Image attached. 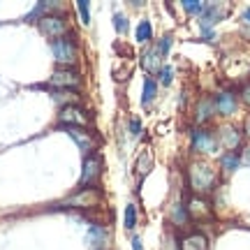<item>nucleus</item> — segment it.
<instances>
[{
	"instance_id": "20",
	"label": "nucleus",
	"mask_w": 250,
	"mask_h": 250,
	"mask_svg": "<svg viewBox=\"0 0 250 250\" xmlns=\"http://www.w3.org/2000/svg\"><path fill=\"white\" fill-rule=\"evenodd\" d=\"M151 37H153V26L148 19H144V21H139V26H137V42L146 44Z\"/></svg>"
},
{
	"instance_id": "5",
	"label": "nucleus",
	"mask_w": 250,
	"mask_h": 250,
	"mask_svg": "<svg viewBox=\"0 0 250 250\" xmlns=\"http://www.w3.org/2000/svg\"><path fill=\"white\" fill-rule=\"evenodd\" d=\"M102 174V158L98 153H90L83 160V171H81V186H93Z\"/></svg>"
},
{
	"instance_id": "16",
	"label": "nucleus",
	"mask_w": 250,
	"mask_h": 250,
	"mask_svg": "<svg viewBox=\"0 0 250 250\" xmlns=\"http://www.w3.org/2000/svg\"><path fill=\"white\" fill-rule=\"evenodd\" d=\"M213 111H215V100L204 98L199 104H197V123H204V121H208V118L213 116Z\"/></svg>"
},
{
	"instance_id": "33",
	"label": "nucleus",
	"mask_w": 250,
	"mask_h": 250,
	"mask_svg": "<svg viewBox=\"0 0 250 250\" xmlns=\"http://www.w3.org/2000/svg\"><path fill=\"white\" fill-rule=\"evenodd\" d=\"M246 132L250 134V118H248V121H246Z\"/></svg>"
},
{
	"instance_id": "15",
	"label": "nucleus",
	"mask_w": 250,
	"mask_h": 250,
	"mask_svg": "<svg viewBox=\"0 0 250 250\" xmlns=\"http://www.w3.org/2000/svg\"><path fill=\"white\" fill-rule=\"evenodd\" d=\"M206 248H208V241H206L204 234L195 232L183 239V250H206Z\"/></svg>"
},
{
	"instance_id": "6",
	"label": "nucleus",
	"mask_w": 250,
	"mask_h": 250,
	"mask_svg": "<svg viewBox=\"0 0 250 250\" xmlns=\"http://www.w3.org/2000/svg\"><path fill=\"white\" fill-rule=\"evenodd\" d=\"M218 146V139L213 137V132L208 130H192V151L197 153H213Z\"/></svg>"
},
{
	"instance_id": "26",
	"label": "nucleus",
	"mask_w": 250,
	"mask_h": 250,
	"mask_svg": "<svg viewBox=\"0 0 250 250\" xmlns=\"http://www.w3.org/2000/svg\"><path fill=\"white\" fill-rule=\"evenodd\" d=\"M158 74H160V81L165 83V86H169L171 79H174V70H171L169 65H162V70L158 72Z\"/></svg>"
},
{
	"instance_id": "8",
	"label": "nucleus",
	"mask_w": 250,
	"mask_h": 250,
	"mask_svg": "<svg viewBox=\"0 0 250 250\" xmlns=\"http://www.w3.org/2000/svg\"><path fill=\"white\" fill-rule=\"evenodd\" d=\"M142 67L146 72H160L162 70V54L158 51V46H151L142 54Z\"/></svg>"
},
{
	"instance_id": "17",
	"label": "nucleus",
	"mask_w": 250,
	"mask_h": 250,
	"mask_svg": "<svg viewBox=\"0 0 250 250\" xmlns=\"http://www.w3.org/2000/svg\"><path fill=\"white\" fill-rule=\"evenodd\" d=\"M188 213L195 215V218H206V215H211V208H208V204H206L204 199L195 197V199H190V204H188Z\"/></svg>"
},
{
	"instance_id": "10",
	"label": "nucleus",
	"mask_w": 250,
	"mask_h": 250,
	"mask_svg": "<svg viewBox=\"0 0 250 250\" xmlns=\"http://www.w3.org/2000/svg\"><path fill=\"white\" fill-rule=\"evenodd\" d=\"M225 12H227V9H225L223 5H206V9L202 12V28H204L208 35H211V30H208V28L213 26L220 17H225Z\"/></svg>"
},
{
	"instance_id": "24",
	"label": "nucleus",
	"mask_w": 250,
	"mask_h": 250,
	"mask_svg": "<svg viewBox=\"0 0 250 250\" xmlns=\"http://www.w3.org/2000/svg\"><path fill=\"white\" fill-rule=\"evenodd\" d=\"M151 165H153L151 153H144L142 158H139V162H137V169H139V174H148V169H151Z\"/></svg>"
},
{
	"instance_id": "28",
	"label": "nucleus",
	"mask_w": 250,
	"mask_h": 250,
	"mask_svg": "<svg viewBox=\"0 0 250 250\" xmlns=\"http://www.w3.org/2000/svg\"><path fill=\"white\" fill-rule=\"evenodd\" d=\"M169 46H171V37H169V35H165V37L160 40V42H158V51H160L162 56H167Z\"/></svg>"
},
{
	"instance_id": "30",
	"label": "nucleus",
	"mask_w": 250,
	"mask_h": 250,
	"mask_svg": "<svg viewBox=\"0 0 250 250\" xmlns=\"http://www.w3.org/2000/svg\"><path fill=\"white\" fill-rule=\"evenodd\" d=\"M241 98H243V102H246V104H250V83L241 90Z\"/></svg>"
},
{
	"instance_id": "32",
	"label": "nucleus",
	"mask_w": 250,
	"mask_h": 250,
	"mask_svg": "<svg viewBox=\"0 0 250 250\" xmlns=\"http://www.w3.org/2000/svg\"><path fill=\"white\" fill-rule=\"evenodd\" d=\"M243 21H246V23H250V9H246V12H243Z\"/></svg>"
},
{
	"instance_id": "4",
	"label": "nucleus",
	"mask_w": 250,
	"mask_h": 250,
	"mask_svg": "<svg viewBox=\"0 0 250 250\" xmlns=\"http://www.w3.org/2000/svg\"><path fill=\"white\" fill-rule=\"evenodd\" d=\"M58 121L70 125V127H83V125H88V116H86V111L79 104H65L61 109V114H58Z\"/></svg>"
},
{
	"instance_id": "23",
	"label": "nucleus",
	"mask_w": 250,
	"mask_h": 250,
	"mask_svg": "<svg viewBox=\"0 0 250 250\" xmlns=\"http://www.w3.org/2000/svg\"><path fill=\"white\" fill-rule=\"evenodd\" d=\"M183 9H186L188 14H202L206 9V5L199 2V0H186V2H183Z\"/></svg>"
},
{
	"instance_id": "2",
	"label": "nucleus",
	"mask_w": 250,
	"mask_h": 250,
	"mask_svg": "<svg viewBox=\"0 0 250 250\" xmlns=\"http://www.w3.org/2000/svg\"><path fill=\"white\" fill-rule=\"evenodd\" d=\"M40 30H42V35L46 37H56V40H61L65 33H67V21L58 14H46V17L40 19Z\"/></svg>"
},
{
	"instance_id": "19",
	"label": "nucleus",
	"mask_w": 250,
	"mask_h": 250,
	"mask_svg": "<svg viewBox=\"0 0 250 250\" xmlns=\"http://www.w3.org/2000/svg\"><path fill=\"white\" fill-rule=\"evenodd\" d=\"M188 218H190V213H188V206L186 204H174L171 206V223L174 225H186Z\"/></svg>"
},
{
	"instance_id": "27",
	"label": "nucleus",
	"mask_w": 250,
	"mask_h": 250,
	"mask_svg": "<svg viewBox=\"0 0 250 250\" xmlns=\"http://www.w3.org/2000/svg\"><path fill=\"white\" fill-rule=\"evenodd\" d=\"M114 26H116L118 33H125V30H127V19H125L123 14H116V17H114Z\"/></svg>"
},
{
	"instance_id": "18",
	"label": "nucleus",
	"mask_w": 250,
	"mask_h": 250,
	"mask_svg": "<svg viewBox=\"0 0 250 250\" xmlns=\"http://www.w3.org/2000/svg\"><path fill=\"white\" fill-rule=\"evenodd\" d=\"M155 93H158V86H155V81L151 77H146L144 79V95H142V104H151L153 100H155Z\"/></svg>"
},
{
	"instance_id": "25",
	"label": "nucleus",
	"mask_w": 250,
	"mask_h": 250,
	"mask_svg": "<svg viewBox=\"0 0 250 250\" xmlns=\"http://www.w3.org/2000/svg\"><path fill=\"white\" fill-rule=\"evenodd\" d=\"M77 9H79V14H81V21H83V23H90V7H88V2H86V0H79V2H77Z\"/></svg>"
},
{
	"instance_id": "31",
	"label": "nucleus",
	"mask_w": 250,
	"mask_h": 250,
	"mask_svg": "<svg viewBox=\"0 0 250 250\" xmlns=\"http://www.w3.org/2000/svg\"><path fill=\"white\" fill-rule=\"evenodd\" d=\"M132 248L134 250H144L142 248V241H139V239H132Z\"/></svg>"
},
{
	"instance_id": "9",
	"label": "nucleus",
	"mask_w": 250,
	"mask_h": 250,
	"mask_svg": "<svg viewBox=\"0 0 250 250\" xmlns=\"http://www.w3.org/2000/svg\"><path fill=\"white\" fill-rule=\"evenodd\" d=\"M215 111H218V114H223V116L234 114V111H236V95L229 93V90L220 93V95L215 98Z\"/></svg>"
},
{
	"instance_id": "29",
	"label": "nucleus",
	"mask_w": 250,
	"mask_h": 250,
	"mask_svg": "<svg viewBox=\"0 0 250 250\" xmlns=\"http://www.w3.org/2000/svg\"><path fill=\"white\" fill-rule=\"evenodd\" d=\"M130 130H132L134 137H139V132H142V127H139V121H137V118H132V121H130Z\"/></svg>"
},
{
	"instance_id": "7",
	"label": "nucleus",
	"mask_w": 250,
	"mask_h": 250,
	"mask_svg": "<svg viewBox=\"0 0 250 250\" xmlns=\"http://www.w3.org/2000/svg\"><path fill=\"white\" fill-rule=\"evenodd\" d=\"M79 81H81L79 74L67 67V70H56L54 74H51L49 83L56 86V88H74V86H79Z\"/></svg>"
},
{
	"instance_id": "11",
	"label": "nucleus",
	"mask_w": 250,
	"mask_h": 250,
	"mask_svg": "<svg viewBox=\"0 0 250 250\" xmlns=\"http://www.w3.org/2000/svg\"><path fill=\"white\" fill-rule=\"evenodd\" d=\"M107 239H109V232L102 227V225H93L88 229V246L90 250H102L107 246Z\"/></svg>"
},
{
	"instance_id": "14",
	"label": "nucleus",
	"mask_w": 250,
	"mask_h": 250,
	"mask_svg": "<svg viewBox=\"0 0 250 250\" xmlns=\"http://www.w3.org/2000/svg\"><path fill=\"white\" fill-rule=\"evenodd\" d=\"M220 144H223L225 148L234 151V148L241 144V132H239L236 127H225L223 132H220Z\"/></svg>"
},
{
	"instance_id": "3",
	"label": "nucleus",
	"mask_w": 250,
	"mask_h": 250,
	"mask_svg": "<svg viewBox=\"0 0 250 250\" xmlns=\"http://www.w3.org/2000/svg\"><path fill=\"white\" fill-rule=\"evenodd\" d=\"M51 54H54L56 62H65V65H70V62L77 61V46H74L72 40L61 37V40H54V42H51Z\"/></svg>"
},
{
	"instance_id": "12",
	"label": "nucleus",
	"mask_w": 250,
	"mask_h": 250,
	"mask_svg": "<svg viewBox=\"0 0 250 250\" xmlns=\"http://www.w3.org/2000/svg\"><path fill=\"white\" fill-rule=\"evenodd\" d=\"M98 202H100V192L95 188H83L79 195L72 197V204H77V206H93V204H98Z\"/></svg>"
},
{
	"instance_id": "1",
	"label": "nucleus",
	"mask_w": 250,
	"mask_h": 250,
	"mask_svg": "<svg viewBox=\"0 0 250 250\" xmlns=\"http://www.w3.org/2000/svg\"><path fill=\"white\" fill-rule=\"evenodd\" d=\"M190 186L195 192H208V190H213L215 186V171L204 165V162H195L192 167H190Z\"/></svg>"
},
{
	"instance_id": "13",
	"label": "nucleus",
	"mask_w": 250,
	"mask_h": 250,
	"mask_svg": "<svg viewBox=\"0 0 250 250\" xmlns=\"http://www.w3.org/2000/svg\"><path fill=\"white\" fill-rule=\"evenodd\" d=\"M70 137H72V139H74L77 144H79L81 151H86L88 155L93 153V148H95V142L90 139V134H88V132H83L81 127H70Z\"/></svg>"
},
{
	"instance_id": "22",
	"label": "nucleus",
	"mask_w": 250,
	"mask_h": 250,
	"mask_svg": "<svg viewBox=\"0 0 250 250\" xmlns=\"http://www.w3.org/2000/svg\"><path fill=\"white\" fill-rule=\"evenodd\" d=\"M137 227V208L134 204L125 206V229H134Z\"/></svg>"
},
{
	"instance_id": "21",
	"label": "nucleus",
	"mask_w": 250,
	"mask_h": 250,
	"mask_svg": "<svg viewBox=\"0 0 250 250\" xmlns=\"http://www.w3.org/2000/svg\"><path fill=\"white\" fill-rule=\"evenodd\" d=\"M239 155L234 151H229V153H225L223 158H220V167H223L225 171H234V169H239Z\"/></svg>"
}]
</instances>
